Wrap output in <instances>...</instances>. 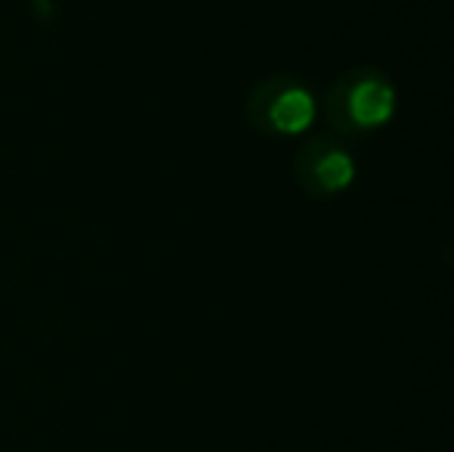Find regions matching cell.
<instances>
[{
  "label": "cell",
  "mask_w": 454,
  "mask_h": 452,
  "mask_svg": "<svg viewBox=\"0 0 454 452\" xmlns=\"http://www.w3.org/2000/svg\"><path fill=\"white\" fill-rule=\"evenodd\" d=\"M395 103L399 97L387 72L374 66H356L328 84L325 118L337 133H371L393 121Z\"/></svg>",
  "instance_id": "obj_1"
},
{
  "label": "cell",
  "mask_w": 454,
  "mask_h": 452,
  "mask_svg": "<svg viewBox=\"0 0 454 452\" xmlns=\"http://www.w3.org/2000/svg\"><path fill=\"white\" fill-rule=\"evenodd\" d=\"M318 115L312 91L294 75L263 78L247 97V118L257 131L272 137H300Z\"/></svg>",
  "instance_id": "obj_2"
},
{
  "label": "cell",
  "mask_w": 454,
  "mask_h": 452,
  "mask_svg": "<svg viewBox=\"0 0 454 452\" xmlns=\"http://www.w3.org/2000/svg\"><path fill=\"white\" fill-rule=\"evenodd\" d=\"M294 174L312 199H334L356 180V158L340 133H316L297 149Z\"/></svg>",
  "instance_id": "obj_3"
}]
</instances>
